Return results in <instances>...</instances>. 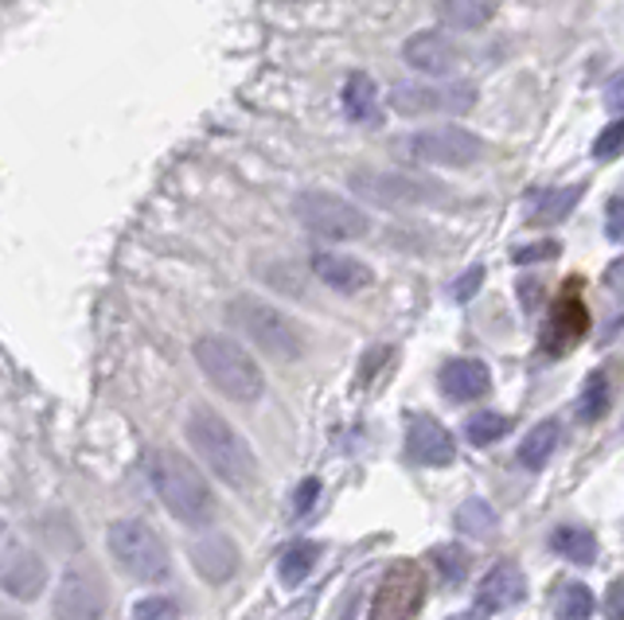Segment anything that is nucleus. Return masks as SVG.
<instances>
[{"label":"nucleus","mask_w":624,"mask_h":620,"mask_svg":"<svg viewBox=\"0 0 624 620\" xmlns=\"http://www.w3.org/2000/svg\"><path fill=\"white\" fill-rule=\"evenodd\" d=\"M621 148H624V118L613 121V125H605V130L598 133V141H593V156H598V160H613Z\"/></svg>","instance_id":"2f4dec72"},{"label":"nucleus","mask_w":624,"mask_h":620,"mask_svg":"<svg viewBox=\"0 0 624 620\" xmlns=\"http://www.w3.org/2000/svg\"><path fill=\"white\" fill-rule=\"evenodd\" d=\"M507 430H512V418H504V413H492V410L472 413L469 422H464V438H469L472 445H492V441H500Z\"/></svg>","instance_id":"bb28decb"},{"label":"nucleus","mask_w":624,"mask_h":620,"mask_svg":"<svg viewBox=\"0 0 624 620\" xmlns=\"http://www.w3.org/2000/svg\"><path fill=\"white\" fill-rule=\"evenodd\" d=\"M106 546H110V558L118 562L121 574H129L133 582H161V577H168V546L141 519L110 523Z\"/></svg>","instance_id":"39448f33"},{"label":"nucleus","mask_w":624,"mask_h":620,"mask_svg":"<svg viewBox=\"0 0 624 620\" xmlns=\"http://www.w3.org/2000/svg\"><path fill=\"white\" fill-rule=\"evenodd\" d=\"M351 191L368 196L379 207H418L437 199V188L426 180H414V176L398 173H351Z\"/></svg>","instance_id":"f8f14e48"},{"label":"nucleus","mask_w":624,"mask_h":620,"mask_svg":"<svg viewBox=\"0 0 624 620\" xmlns=\"http://www.w3.org/2000/svg\"><path fill=\"white\" fill-rule=\"evenodd\" d=\"M343 113L355 125H375L379 121V90L371 82V75H363V70L348 75V82H343Z\"/></svg>","instance_id":"412c9836"},{"label":"nucleus","mask_w":624,"mask_h":620,"mask_svg":"<svg viewBox=\"0 0 624 620\" xmlns=\"http://www.w3.org/2000/svg\"><path fill=\"white\" fill-rule=\"evenodd\" d=\"M582 199V184H573V188H550V191H530V211L539 223H558L566 219L578 207Z\"/></svg>","instance_id":"b1692460"},{"label":"nucleus","mask_w":624,"mask_h":620,"mask_svg":"<svg viewBox=\"0 0 624 620\" xmlns=\"http://www.w3.org/2000/svg\"><path fill=\"white\" fill-rule=\"evenodd\" d=\"M527 597V577H523L519 562L504 558L488 569L484 582L477 586V609L480 612H504Z\"/></svg>","instance_id":"2eb2a0df"},{"label":"nucleus","mask_w":624,"mask_h":620,"mask_svg":"<svg viewBox=\"0 0 624 620\" xmlns=\"http://www.w3.org/2000/svg\"><path fill=\"white\" fill-rule=\"evenodd\" d=\"M562 254V246H558L555 239H543V242H530V246H519L515 251V262L519 266H530V262H550V258H558Z\"/></svg>","instance_id":"473e14b6"},{"label":"nucleus","mask_w":624,"mask_h":620,"mask_svg":"<svg viewBox=\"0 0 624 620\" xmlns=\"http://www.w3.org/2000/svg\"><path fill=\"white\" fill-rule=\"evenodd\" d=\"M605 234L613 242H624V196H616L605 211Z\"/></svg>","instance_id":"f704fd0d"},{"label":"nucleus","mask_w":624,"mask_h":620,"mask_svg":"<svg viewBox=\"0 0 624 620\" xmlns=\"http://www.w3.org/2000/svg\"><path fill=\"white\" fill-rule=\"evenodd\" d=\"M480 281H484V266H472L469 274L453 285V297H457V301H472V297H477V289H480Z\"/></svg>","instance_id":"c9c22d12"},{"label":"nucleus","mask_w":624,"mask_h":620,"mask_svg":"<svg viewBox=\"0 0 624 620\" xmlns=\"http://www.w3.org/2000/svg\"><path fill=\"white\" fill-rule=\"evenodd\" d=\"M149 480H153L156 496L168 508L172 519H180L184 527H207L219 511L215 491L207 476L191 465V457L176 453V449H153L149 457Z\"/></svg>","instance_id":"f03ea898"},{"label":"nucleus","mask_w":624,"mask_h":620,"mask_svg":"<svg viewBox=\"0 0 624 620\" xmlns=\"http://www.w3.org/2000/svg\"><path fill=\"white\" fill-rule=\"evenodd\" d=\"M410 156L426 164H445V168H469L484 156V141L469 130L445 125V130H422L410 137Z\"/></svg>","instance_id":"9b49d317"},{"label":"nucleus","mask_w":624,"mask_h":620,"mask_svg":"<svg viewBox=\"0 0 624 620\" xmlns=\"http://www.w3.org/2000/svg\"><path fill=\"white\" fill-rule=\"evenodd\" d=\"M55 620H102L106 617V582L90 562H75L63 569L55 586Z\"/></svg>","instance_id":"0eeeda50"},{"label":"nucleus","mask_w":624,"mask_h":620,"mask_svg":"<svg viewBox=\"0 0 624 620\" xmlns=\"http://www.w3.org/2000/svg\"><path fill=\"white\" fill-rule=\"evenodd\" d=\"M550 551L562 554L566 562L573 566H593L598 562V534L590 527H578V523H566V527H555L550 531Z\"/></svg>","instance_id":"aec40b11"},{"label":"nucleus","mask_w":624,"mask_h":620,"mask_svg":"<svg viewBox=\"0 0 624 620\" xmlns=\"http://www.w3.org/2000/svg\"><path fill=\"white\" fill-rule=\"evenodd\" d=\"M605 410H609V379L605 370H593L590 379H585L582 398H578V418L582 422H598V418H605Z\"/></svg>","instance_id":"cd10ccee"},{"label":"nucleus","mask_w":624,"mask_h":620,"mask_svg":"<svg viewBox=\"0 0 624 620\" xmlns=\"http://www.w3.org/2000/svg\"><path fill=\"white\" fill-rule=\"evenodd\" d=\"M593 612H598V601H593V589L582 582H566L555 594V620H590Z\"/></svg>","instance_id":"a878e982"},{"label":"nucleus","mask_w":624,"mask_h":620,"mask_svg":"<svg viewBox=\"0 0 624 620\" xmlns=\"http://www.w3.org/2000/svg\"><path fill=\"white\" fill-rule=\"evenodd\" d=\"M585 332H590V309H585L578 285H570L547 312V324H543V336H539L543 355L558 359V355L573 352V347L585 340Z\"/></svg>","instance_id":"9d476101"},{"label":"nucleus","mask_w":624,"mask_h":620,"mask_svg":"<svg viewBox=\"0 0 624 620\" xmlns=\"http://www.w3.org/2000/svg\"><path fill=\"white\" fill-rule=\"evenodd\" d=\"M426 597V574L414 562H394L371 601V620H410Z\"/></svg>","instance_id":"6e6552de"},{"label":"nucleus","mask_w":624,"mask_h":620,"mask_svg":"<svg viewBox=\"0 0 624 620\" xmlns=\"http://www.w3.org/2000/svg\"><path fill=\"white\" fill-rule=\"evenodd\" d=\"M449 620H484V612H480V609L472 612V609H469V612H457V617H449Z\"/></svg>","instance_id":"ea45409f"},{"label":"nucleus","mask_w":624,"mask_h":620,"mask_svg":"<svg viewBox=\"0 0 624 620\" xmlns=\"http://www.w3.org/2000/svg\"><path fill=\"white\" fill-rule=\"evenodd\" d=\"M457 531L472 534V539H488L496 531V511L488 508L484 500H469L457 508Z\"/></svg>","instance_id":"c85d7f7f"},{"label":"nucleus","mask_w":624,"mask_h":620,"mask_svg":"<svg viewBox=\"0 0 624 620\" xmlns=\"http://www.w3.org/2000/svg\"><path fill=\"white\" fill-rule=\"evenodd\" d=\"M317 558H320V546L317 543H293L282 551L277 558V577H282V586L297 589L313 569H317Z\"/></svg>","instance_id":"393cba45"},{"label":"nucleus","mask_w":624,"mask_h":620,"mask_svg":"<svg viewBox=\"0 0 624 620\" xmlns=\"http://www.w3.org/2000/svg\"><path fill=\"white\" fill-rule=\"evenodd\" d=\"M434 566L441 569V582L445 586H461L464 574H469V554L461 546H434Z\"/></svg>","instance_id":"c756f323"},{"label":"nucleus","mask_w":624,"mask_h":620,"mask_svg":"<svg viewBox=\"0 0 624 620\" xmlns=\"http://www.w3.org/2000/svg\"><path fill=\"white\" fill-rule=\"evenodd\" d=\"M0 534H4V523H0Z\"/></svg>","instance_id":"79ce46f5"},{"label":"nucleus","mask_w":624,"mask_h":620,"mask_svg":"<svg viewBox=\"0 0 624 620\" xmlns=\"http://www.w3.org/2000/svg\"><path fill=\"white\" fill-rule=\"evenodd\" d=\"M317 496H320V480H305L297 488V496H293V508H297V516H305L313 503H317Z\"/></svg>","instance_id":"e433bc0d"},{"label":"nucleus","mask_w":624,"mask_h":620,"mask_svg":"<svg viewBox=\"0 0 624 620\" xmlns=\"http://www.w3.org/2000/svg\"><path fill=\"white\" fill-rule=\"evenodd\" d=\"M441 390L449 402H477L492 390V370L480 359H449L441 367Z\"/></svg>","instance_id":"f3484780"},{"label":"nucleus","mask_w":624,"mask_h":620,"mask_svg":"<svg viewBox=\"0 0 624 620\" xmlns=\"http://www.w3.org/2000/svg\"><path fill=\"white\" fill-rule=\"evenodd\" d=\"M406 63H410L414 70H426V75H449V70L457 67V47L453 40H445L441 32H418L406 40L403 47Z\"/></svg>","instance_id":"a211bd4d"},{"label":"nucleus","mask_w":624,"mask_h":620,"mask_svg":"<svg viewBox=\"0 0 624 620\" xmlns=\"http://www.w3.org/2000/svg\"><path fill=\"white\" fill-rule=\"evenodd\" d=\"M196 363L204 370V379L219 390L222 398H231L239 406H254L265 395V375L242 344L227 336H199L196 340Z\"/></svg>","instance_id":"7ed1b4c3"},{"label":"nucleus","mask_w":624,"mask_h":620,"mask_svg":"<svg viewBox=\"0 0 624 620\" xmlns=\"http://www.w3.org/2000/svg\"><path fill=\"white\" fill-rule=\"evenodd\" d=\"M227 320L239 328L250 344L262 347L270 359L293 363L305 355V336H300V328L293 324L282 309L258 301V297H234V301L227 305Z\"/></svg>","instance_id":"20e7f679"},{"label":"nucleus","mask_w":624,"mask_h":620,"mask_svg":"<svg viewBox=\"0 0 624 620\" xmlns=\"http://www.w3.org/2000/svg\"><path fill=\"white\" fill-rule=\"evenodd\" d=\"M406 457L422 468H449L457 461L453 433L429 413H414L406 422Z\"/></svg>","instance_id":"4468645a"},{"label":"nucleus","mask_w":624,"mask_h":620,"mask_svg":"<svg viewBox=\"0 0 624 620\" xmlns=\"http://www.w3.org/2000/svg\"><path fill=\"white\" fill-rule=\"evenodd\" d=\"M184 433H188V445L204 457V465L211 468L227 488L234 491L254 488L258 480L254 449H250V441L242 438L222 413H215L211 406H191Z\"/></svg>","instance_id":"f257e3e1"},{"label":"nucleus","mask_w":624,"mask_h":620,"mask_svg":"<svg viewBox=\"0 0 624 620\" xmlns=\"http://www.w3.org/2000/svg\"><path fill=\"white\" fill-rule=\"evenodd\" d=\"M394 113L422 118V113H469L477 106V90L469 82H445V87H422V82H398L391 90Z\"/></svg>","instance_id":"1a4fd4ad"},{"label":"nucleus","mask_w":624,"mask_h":620,"mask_svg":"<svg viewBox=\"0 0 624 620\" xmlns=\"http://www.w3.org/2000/svg\"><path fill=\"white\" fill-rule=\"evenodd\" d=\"M496 9H500V0H441L437 16H441L445 27L477 32V27H484L488 20L496 16Z\"/></svg>","instance_id":"5701e85b"},{"label":"nucleus","mask_w":624,"mask_h":620,"mask_svg":"<svg viewBox=\"0 0 624 620\" xmlns=\"http://www.w3.org/2000/svg\"><path fill=\"white\" fill-rule=\"evenodd\" d=\"M133 620H180V609L172 597H141L133 605Z\"/></svg>","instance_id":"7c9ffc66"},{"label":"nucleus","mask_w":624,"mask_h":620,"mask_svg":"<svg viewBox=\"0 0 624 620\" xmlns=\"http://www.w3.org/2000/svg\"><path fill=\"white\" fill-rule=\"evenodd\" d=\"M519 289H523V297H527V301H523V305H527V309H530V305H539V297H543V285H539V281H535V285L523 281Z\"/></svg>","instance_id":"58836bf2"},{"label":"nucleus","mask_w":624,"mask_h":620,"mask_svg":"<svg viewBox=\"0 0 624 620\" xmlns=\"http://www.w3.org/2000/svg\"><path fill=\"white\" fill-rule=\"evenodd\" d=\"M293 215L308 226L320 239H336V242H351L363 239L371 231L368 215L360 207L348 203L340 196H328V191H300L297 203H293Z\"/></svg>","instance_id":"423d86ee"},{"label":"nucleus","mask_w":624,"mask_h":620,"mask_svg":"<svg viewBox=\"0 0 624 620\" xmlns=\"http://www.w3.org/2000/svg\"><path fill=\"white\" fill-rule=\"evenodd\" d=\"M605 620H624V577H613L605 589Z\"/></svg>","instance_id":"72a5a7b5"},{"label":"nucleus","mask_w":624,"mask_h":620,"mask_svg":"<svg viewBox=\"0 0 624 620\" xmlns=\"http://www.w3.org/2000/svg\"><path fill=\"white\" fill-rule=\"evenodd\" d=\"M0 620H24V617H20V612H12L9 605H0Z\"/></svg>","instance_id":"a19ab883"},{"label":"nucleus","mask_w":624,"mask_h":620,"mask_svg":"<svg viewBox=\"0 0 624 620\" xmlns=\"http://www.w3.org/2000/svg\"><path fill=\"white\" fill-rule=\"evenodd\" d=\"M558 441H562V422H558V418H547V422H539L527 438H523V445H519L515 457H519L523 468L539 473V468H547V461L555 457Z\"/></svg>","instance_id":"4be33fe9"},{"label":"nucleus","mask_w":624,"mask_h":620,"mask_svg":"<svg viewBox=\"0 0 624 620\" xmlns=\"http://www.w3.org/2000/svg\"><path fill=\"white\" fill-rule=\"evenodd\" d=\"M313 274L328 289H336V294H360V289H368L375 281V274L360 258H348V254H317L313 258Z\"/></svg>","instance_id":"6ab92c4d"},{"label":"nucleus","mask_w":624,"mask_h":620,"mask_svg":"<svg viewBox=\"0 0 624 620\" xmlns=\"http://www.w3.org/2000/svg\"><path fill=\"white\" fill-rule=\"evenodd\" d=\"M605 106H609V110H613V113H624V70L613 78V82H609V90H605Z\"/></svg>","instance_id":"4c0bfd02"},{"label":"nucleus","mask_w":624,"mask_h":620,"mask_svg":"<svg viewBox=\"0 0 624 620\" xmlns=\"http://www.w3.org/2000/svg\"><path fill=\"white\" fill-rule=\"evenodd\" d=\"M0 589L17 601H35L47 589V562L24 543L0 546Z\"/></svg>","instance_id":"ddd939ff"},{"label":"nucleus","mask_w":624,"mask_h":620,"mask_svg":"<svg viewBox=\"0 0 624 620\" xmlns=\"http://www.w3.org/2000/svg\"><path fill=\"white\" fill-rule=\"evenodd\" d=\"M188 558L196 566V574L211 586L231 582L234 569H239V546H234L231 534H204L188 546Z\"/></svg>","instance_id":"dca6fc26"}]
</instances>
